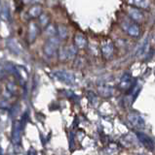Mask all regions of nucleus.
Wrapping results in <instances>:
<instances>
[{
  "label": "nucleus",
  "instance_id": "1",
  "mask_svg": "<svg viewBox=\"0 0 155 155\" xmlns=\"http://www.w3.org/2000/svg\"><path fill=\"white\" fill-rule=\"evenodd\" d=\"M53 75H54L58 80H60L61 81H64L65 84H74V81H75V77L72 75L71 73L65 71V70L56 71Z\"/></svg>",
  "mask_w": 155,
  "mask_h": 155
},
{
  "label": "nucleus",
  "instance_id": "2",
  "mask_svg": "<svg viewBox=\"0 0 155 155\" xmlns=\"http://www.w3.org/2000/svg\"><path fill=\"white\" fill-rule=\"evenodd\" d=\"M137 138L139 140V143H143V145L144 147H146L149 150H153L154 149V147H155L154 142L148 135L144 134L143 132H137Z\"/></svg>",
  "mask_w": 155,
  "mask_h": 155
},
{
  "label": "nucleus",
  "instance_id": "3",
  "mask_svg": "<svg viewBox=\"0 0 155 155\" xmlns=\"http://www.w3.org/2000/svg\"><path fill=\"white\" fill-rule=\"evenodd\" d=\"M128 119L130 121V123L132 124L134 127L138 129H143L145 127V121L143 118L142 115H139L136 113L130 114L128 115Z\"/></svg>",
  "mask_w": 155,
  "mask_h": 155
},
{
  "label": "nucleus",
  "instance_id": "4",
  "mask_svg": "<svg viewBox=\"0 0 155 155\" xmlns=\"http://www.w3.org/2000/svg\"><path fill=\"white\" fill-rule=\"evenodd\" d=\"M58 46H59V40L56 38H51L49 41H48L45 46H44V52L47 55L49 56H53L56 54L57 52V48Z\"/></svg>",
  "mask_w": 155,
  "mask_h": 155
},
{
  "label": "nucleus",
  "instance_id": "5",
  "mask_svg": "<svg viewBox=\"0 0 155 155\" xmlns=\"http://www.w3.org/2000/svg\"><path fill=\"white\" fill-rule=\"evenodd\" d=\"M124 29L130 36L132 37H138L139 35V27L137 23L133 22H126V24H122Z\"/></svg>",
  "mask_w": 155,
  "mask_h": 155
},
{
  "label": "nucleus",
  "instance_id": "6",
  "mask_svg": "<svg viewBox=\"0 0 155 155\" xmlns=\"http://www.w3.org/2000/svg\"><path fill=\"white\" fill-rule=\"evenodd\" d=\"M132 82H133V79H132L131 74L130 73H125L123 77L121 78V81H120L119 86L121 89L129 90L131 87H132Z\"/></svg>",
  "mask_w": 155,
  "mask_h": 155
},
{
  "label": "nucleus",
  "instance_id": "7",
  "mask_svg": "<svg viewBox=\"0 0 155 155\" xmlns=\"http://www.w3.org/2000/svg\"><path fill=\"white\" fill-rule=\"evenodd\" d=\"M76 48L77 47H75V46H70L69 48H64V50L61 51V58H62V59H66V58L73 57L77 52Z\"/></svg>",
  "mask_w": 155,
  "mask_h": 155
},
{
  "label": "nucleus",
  "instance_id": "8",
  "mask_svg": "<svg viewBox=\"0 0 155 155\" xmlns=\"http://www.w3.org/2000/svg\"><path fill=\"white\" fill-rule=\"evenodd\" d=\"M128 14H129L130 18L134 19L135 21H142L143 18V14L140 12V10H139L137 8H130L128 10Z\"/></svg>",
  "mask_w": 155,
  "mask_h": 155
},
{
  "label": "nucleus",
  "instance_id": "9",
  "mask_svg": "<svg viewBox=\"0 0 155 155\" xmlns=\"http://www.w3.org/2000/svg\"><path fill=\"white\" fill-rule=\"evenodd\" d=\"M101 51L105 57H109L113 52V44L111 42H106L101 46Z\"/></svg>",
  "mask_w": 155,
  "mask_h": 155
},
{
  "label": "nucleus",
  "instance_id": "10",
  "mask_svg": "<svg viewBox=\"0 0 155 155\" xmlns=\"http://www.w3.org/2000/svg\"><path fill=\"white\" fill-rule=\"evenodd\" d=\"M38 27L35 23H31L30 26V29H28V38H30V42H33L35 40V38L37 37L38 35Z\"/></svg>",
  "mask_w": 155,
  "mask_h": 155
},
{
  "label": "nucleus",
  "instance_id": "11",
  "mask_svg": "<svg viewBox=\"0 0 155 155\" xmlns=\"http://www.w3.org/2000/svg\"><path fill=\"white\" fill-rule=\"evenodd\" d=\"M21 126L19 125V123H16L15 126H14L13 129V143L18 144L20 143L21 140Z\"/></svg>",
  "mask_w": 155,
  "mask_h": 155
},
{
  "label": "nucleus",
  "instance_id": "12",
  "mask_svg": "<svg viewBox=\"0 0 155 155\" xmlns=\"http://www.w3.org/2000/svg\"><path fill=\"white\" fill-rule=\"evenodd\" d=\"M74 42H75V46L77 48H83L86 47L87 45V40H86V38L83 36V35H81V34H77V35L75 36L74 38Z\"/></svg>",
  "mask_w": 155,
  "mask_h": 155
},
{
  "label": "nucleus",
  "instance_id": "13",
  "mask_svg": "<svg viewBox=\"0 0 155 155\" xmlns=\"http://www.w3.org/2000/svg\"><path fill=\"white\" fill-rule=\"evenodd\" d=\"M41 13H42V8H41V6H39V5H35V6H33L30 10V12H28V14L30 15L31 18L39 17L41 15Z\"/></svg>",
  "mask_w": 155,
  "mask_h": 155
},
{
  "label": "nucleus",
  "instance_id": "14",
  "mask_svg": "<svg viewBox=\"0 0 155 155\" xmlns=\"http://www.w3.org/2000/svg\"><path fill=\"white\" fill-rule=\"evenodd\" d=\"M130 3H132V4L136 5V6L140 7L143 9L147 8L149 5L148 0H130Z\"/></svg>",
  "mask_w": 155,
  "mask_h": 155
},
{
  "label": "nucleus",
  "instance_id": "15",
  "mask_svg": "<svg viewBox=\"0 0 155 155\" xmlns=\"http://www.w3.org/2000/svg\"><path fill=\"white\" fill-rule=\"evenodd\" d=\"M99 91L101 95L104 96H110L112 94V88L110 86H100Z\"/></svg>",
  "mask_w": 155,
  "mask_h": 155
},
{
  "label": "nucleus",
  "instance_id": "16",
  "mask_svg": "<svg viewBox=\"0 0 155 155\" xmlns=\"http://www.w3.org/2000/svg\"><path fill=\"white\" fill-rule=\"evenodd\" d=\"M8 46L10 47L11 48H14V50H12V51L15 52V53H20L21 52V48L22 47L20 48V46H19L18 44L15 41H14V40H10V41H9L8 42Z\"/></svg>",
  "mask_w": 155,
  "mask_h": 155
},
{
  "label": "nucleus",
  "instance_id": "17",
  "mask_svg": "<svg viewBox=\"0 0 155 155\" xmlns=\"http://www.w3.org/2000/svg\"><path fill=\"white\" fill-rule=\"evenodd\" d=\"M58 30H59V35L62 39H65L67 37V28L64 25H60L58 27Z\"/></svg>",
  "mask_w": 155,
  "mask_h": 155
},
{
  "label": "nucleus",
  "instance_id": "18",
  "mask_svg": "<svg viewBox=\"0 0 155 155\" xmlns=\"http://www.w3.org/2000/svg\"><path fill=\"white\" fill-rule=\"evenodd\" d=\"M147 47H148V40L145 41L143 44V46L139 48V50L138 51V56H140V55H143L145 51H146L147 50Z\"/></svg>",
  "mask_w": 155,
  "mask_h": 155
},
{
  "label": "nucleus",
  "instance_id": "19",
  "mask_svg": "<svg viewBox=\"0 0 155 155\" xmlns=\"http://www.w3.org/2000/svg\"><path fill=\"white\" fill-rule=\"evenodd\" d=\"M39 19H40V22L42 25H47L48 22H49V18H48L47 15H40Z\"/></svg>",
  "mask_w": 155,
  "mask_h": 155
},
{
  "label": "nucleus",
  "instance_id": "20",
  "mask_svg": "<svg viewBox=\"0 0 155 155\" xmlns=\"http://www.w3.org/2000/svg\"><path fill=\"white\" fill-rule=\"evenodd\" d=\"M46 32L48 35H50V36H54L55 34H56V30H55V27L53 26V25H49L47 28H46Z\"/></svg>",
  "mask_w": 155,
  "mask_h": 155
},
{
  "label": "nucleus",
  "instance_id": "21",
  "mask_svg": "<svg viewBox=\"0 0 155 155\" xmlns=\"http://www.w3.org/2000/svg\"><path fill=\"white\" fill-rule=\"evenodd\" d=\"M1 17H2V18L6 19V21H7V19H9V17H10V15H9V10L7 8H5V7L3 8L2 13H1Z\"/></svg>",
  "mask_w": 155,
  "mask_h": 155
},
{
  "label": "nucleus",
  "instance_id": "22",
  "mask_svg": "<svg viewBox=\"0 0 155 155\" xmlns=\"http://www.w3.org/2000/svg\"><path fill=\"white\" fill-rule=\"evenodd\" d=\"M23 1L25 3H30V2H32V0H23Z\"/></svg>",
  "mask_w": 155,
  "mask_h": 155
},
{
  "label": "nucleus",
  "instance_id": "23",
  "mask_svg": "<svg viewBox=\"0 0 155 155\" xmlns=\"http://www.w3.org/2000/svg\"><path fill=\"white\" fill-rule=\"evenodd\" d=\"M39 0H32V2H38Z\"/></svg>",
  "mask_w": 155,
  "mask_h": 155
}]
</instances>
